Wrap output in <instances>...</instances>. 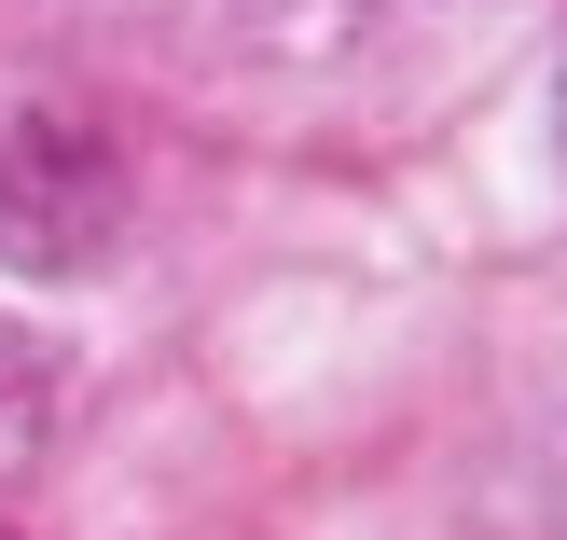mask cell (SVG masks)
<instances>
[{
    "mask_svg": "<svg viewBox=\"0 0 567 540\" xmlns=\"http://www.w3.org/2000/svg\"><path fill=\"white\" fill-rule=\"evenodd\" d=\"M42 430H55V347H28V333L0 319V471L42 458Z\"/></svg>",
    "mask_w": 567,
    "mask_h": 540,
    "instance_id": "6da1fadb",
    "label": "cell"
}]
</instances>
